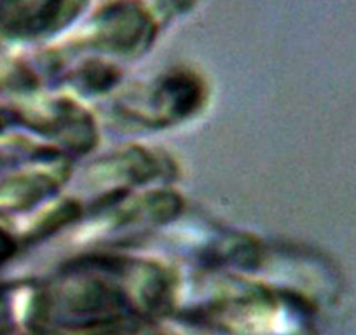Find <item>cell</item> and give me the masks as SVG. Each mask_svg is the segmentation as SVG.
<instances>
[{"mask_svg":"<svg viewBox=\"0 0 356 335\" xmlns=\"http://www.w3.org/2000/svg\"><path fill=\"white\" fill-rule=\"evenodd\" d=\"M9 252H11V243H9V239L6 238V234L0 232V261L8 257Z\"/></svg>","mask_w":356,"mask_h":335,"instance_id":"6da1fadb","label":"cell"}]
</instances>
